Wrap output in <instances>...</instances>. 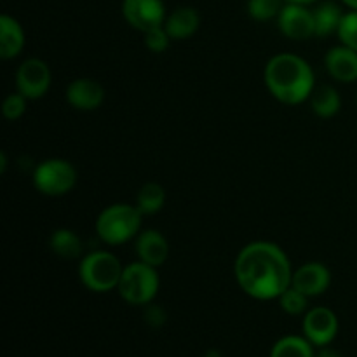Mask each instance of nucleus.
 I'll return each mask as SVG.
<instances>
[{
    "mask_svg": "<svg viewBox=\"0 0 357 357\" xmlns=\"http://www.w3.org/2000/svg\"><path fill=\"white\" fill-rule=\"evenodd\" d=\"M303 337L316 347H326L338 335V317L328 307L307 310L302 323Z\"/></svg>",
    "mask_w": 357,
    "mask_h": 357,
    "instance_id": "obj_7",
    "label": "nucleus"
},
{
    "mask_svg": "<svg viewBox=\"0 0 357 357\" xmlns=\"http://www.w3.org/2000/svg\"><path fill=\"white\" fill-rule=\"evenodd\" d=\"M204 357H223V356L218 349H209V351L204 352Z\"/></svg>",
    "mask_w": 357,
    "mask_h": 357,
    "instance_id": "obj_29",
    "label": "nucleus"
},
{
    "mask_svg": "<svg viewBox=\"0 0 357 357\" xmlns=\"http://www.w3.org/2000/svg\"><path fill=\"white\" fill-rule=\"evenodd\" d=\"M284 3L282 0H248V14L255 21H268L278 17Z\"/></svg>",
    "mask_w": 357,
    "mask_h": 357,
    "instance_id": "obj_22",
    "label": "nucleus"
},
{
    "mask_svg": "<svg viewBox=\"0 0 357 357\" xmlns=\"http://www.w3.org/2000/svg\"><path fill=\"white\" fill-rule=\"evenodd\" d=\"M166 202V190L159 183H145L138 190L136 195V208L142 211V215H155L162 209Z\"/></svg>",
    "mask_w": 357,
    "mask_h": 357,
    "instance_id": "obj_21",
    "label": "nucleus"
},
{
    "mask_svg": "<svg viewBox=\"0 0 357 357\" xmlns=\"http://www.w3.org/2000/svg\"><path fill=\"white\" fill-rule=\"evenodd\" d=\"M309 100L310 108H312V112L317 117L330 119L340 112L342 98L333 86L324 84V86L316 87V89L312 91V94H310Z\"/></svg>",
    "mask_w": 357,
    "mask_h": 357,
    "instance_id": "obj_17",
    "label": "nucleus"
},
{
    "mask_svg": "<svg viewBox=\"0 0 357 357\" xmlns=\"http://www.w3.org/2000/svg\"><path fill=\"white\" fill-rule=\"evenodd\" d=\"M122 16L135 30L145 33L164 26L166 7L162 0H122Z\"/></svg>",
    "mask_w": 357,
    "mask_h": 357,
    "instance_id": "obj_8",
    "label": "nucleus"
},
{
    "mask_svg": "<svg viewBox=\"0 0 357 357\" xmlns=\"http://www.w3.org/2000/svg\"><path fill=\"white\" fill-rule=\"evenodd\" d=\"M135 248L139 260L155 268L160 267L169 257V244H167V239L159 230L150 229L138 234Z\"/></svg>",
    "mask_w": 357,
    "mask_h": 357,
    "instance_id": "obj_14",
    "label": "nucleus"
},
{
    "mask_svg": "<svg viewBox=\"0 0 357 357\" xmlns=\"http://www.w3.org/2000/svg\"><path fill=\"white\" fill-rule=\"evenodd\" d=\"M160 281L157 268L139 260L126 265L117 291L122 300L131 305H149L157 296Z\"/></svg>",
    "mask_w": 357,
    "mask_h": 357,
    "instance_id": "obj_5",
    "label": "nucleus"
},
{
    "mask_svg": "<svg viewBox=\"0 0 357 357\" xmlns=\"http://www.w3.org/2000/svg\"><path fill=\"white\" fill-rule=\"evenodd\" d=\"M103 100V86L93 79H75L66 87V101L77 110H96L98 107H101Z\"/></svg>",
    "mask_w": 357,
    "mask_h": 357,
    "instance_id": "obj_12",
    "label": "nucleus"
},
{
    "mask_svg": "<svg viewBox=\"0 0 357 357\" xmlns=\"http://www.w3.org/2000/svg\"><path fill=\"white\" fill-rule=\"evenodd\" d=\"M143 317H145V323L149 324L150 328H162L167 321L166 310L160 305H155V303H149V305H146Z\"/></svg>",
    "mask_w": 357,
    "mask_h": 357,
    "instance_id": "obj_27",
    "label": "nucleus"
},
{
    "mask_svg": "<svg viewBox=\"0 0 357 357\" xmlns=\"http://www.w3.org/2000/svg\"><path fill=\"white\" fill-rule=\"evenodd\" d=\"M337 35L342 45H347V47L357 51V10H349L344 14Z\"/></svg>",
    "mask_w": 357,
    "mask_h": 357,
    "instance_id": "obj_24",
    "label": "nucleus"
},
{
    "mask_svg": "<svg viewBox=\"0 0 357 357\" xmlns=\"http://www.w3.org/2000/svg\"><path fill=\"white\" fill-rule=\"evenodd\" d=\"M328 73L338 82H356L357 80V51L347 45L331 47L324 56Z\"/></svg>",
    "mask_w": 357,
    "mask_h": 357,
    "instance_id": "obj_13",
    "label": "nucleus"
},
{
    "mask_svg": "<svg viewBox=\"0 0 357 357\" xmlns=\"http://www.w3.org/2000/svg\"><path fill=\"white\" fill-rule=\"evenodd\" d=\"M356 100H357V96H356Z\"/></svg>",
    "mask_w": 357,
    "mask_h": 357,
    "instance_id": "obj_33",
    "label": "nucleus"
},
{
    "mask_svg": "<svg viewBox=\"0 0 357 357\" xmlns=\"http://www.w3.org/2000/svg\"><path fill=\"white\" fill-rule=\"evenodd\" d=\"M49 246L52 253L65 260H75L82 255V239L73 230L58 229L49 237Z\"/></svg>",
    "mask_w": 357,
    "mask_h": 357,
    "instance_id": "obj_18",
    "label": "nucleus"
},
{
    "mask_svg": "<svg viewBox=\"0 0 357 357\" xmlns=\"http://www.w3.org/2000/svg\"><path fill=\"white\" fill-rule=\"evenodd\" d=\"M6 166H7V159H6V152H0V171H6Z\"/></svg>",
    "mask_w": 357,
    "mask_h": 357,
    "instance_id": "obj_30",
    "label": "nucleus"
},
{
    "mask_svg": "<svg viewBox=\"0 0 357 357\" xmlns=\"http://www.w3.org/2000/svg\"><path fill=\"white\" fill-rule=\"evenodd\" d=\"M124 267L110 251H93L79 264L80 282L94 293H108L117 289Z\"/></svg>",
    "mask_w": 357,
    "mask_h": 357,
    "instance_id": "obj_4",
    "label": "nucleus"
},
{
    "mask_svg": "<svg viewBox=\"0 0 357 357\" xmlns=\"http://www.w3.org/2000/svg\"><path fill=\"white\" fill-rule=\"evenodd\" d=\"M77 171L65 159H47L33 171V185L40 194L49 197L65 195L75 187Z\"/></svg>",
    "mask_w": 357,
    "mask_h": 357,
    "instance_id": "obj_6",
    "label": "nucleus"
},
{
    "mask_svg": "<svg viewBox=\"0 0 357 357\" xmlns=\"http://www.w3.org/2000/svg\"><path fill=\"white\" fill-rule=\"evenodd\" d=\"M279 30L291 40H307L316 35L314 13L302 3H286L278 16Z\"/></svg>",
    "mask_w": 357,
    "mask_h": 357,
    "instance_id": "obj_10",
    "label": "nucleus"
},
{
    "mask_svg": "<svg viewBox=\"0 0 357 357\" xmlns=\"http://www.w3.org/2000/svg\"><path fill=\"white\" fill-rule=\"evenodd\" d=\"M312 13L314 23H316V37H328L331 33H337L342 17H344V13H342L338 3L323 2Z\"/></svg>",
    "mask_w": 357,
    "mask_h": 357,
    "instance_id": "obj_19",
    "label": "nucleus"
},
{
    "mask_svg": "<svg viewBox=\"0 0 357 357\" xmlns=\"http://www.w3.org/2000/svg\"><path fill=\"white\" fill-rule=\"evenodd\" d=\"M169 33L166 31V28L159 26L153 28V30L145 31V45L149 51L152 52H164L169 47Z\"/></svg>",
    "mask_w": 357,
    "mask_h": 357,
    "instance_id": "obj_26",
    "label": "nucleus"
},
{
    "mask_svg": "<svg viewBox=\"0 0 357 357\" xmlns=\"http://www.w3.org/2000/svg\"><path fill=\"white\" fill-rule=\"evenodd\" d=\"M340 2H344L347 7H351L352 10H357V0H340Z\"/></svg>",
    "mask_w": 357,
    "mask_h": 357,
    "instance_id": "obj_31",
    "label": "nucleus"
},
{
    "mask_svg": "<svg viewBox=\"0 0 357 357\" xmlns=\"http://www.w3.org/2000/svg\"><path fill=\"white\" fill-rule=\"evenodd\" d=\"M24 31L20 21L9 14L0 16V58L13 59L23 51Z\"/></svg>",
    "mask_w": 357,
    "mask_h": 357,
    "instance_id": "obj_15",
    "label": "nucleus"
},
{
    "mask_svg": "<svg viewBox=\"0 0 357 357\" xmlns=\"http://www.w3.org/2000/svg\"><path fill=\"white\" fill-rule=\"evenodd\" d=\"M265 86L268 93L286 105H300L316 89V77L309 63L291 52H281L265 66Z\"/></svg>",
    "mask_w": 357,
    "mask_h": 357,
    "instance_id": "obj_2",
    "label": "nucleus"
},
{
    "mask_svg": "<svg viewBox=\"0 0 357 357\" xmlns=\"http://www.w3.org/2000/svg\"><path fill=\"white\" fill-rule=\"evenodd\" d=\"M142 211L131 204H112L98 215L96 234L108 246H119L138 236Z\"/></svg>",
    "mask_w": 357,
    "mask_h": 357,
    "instance_id": "obj_3",
    "label": "nucleus"
},
{
    "mask_svg": "<svg viewBox=\"0 0 357 357\" xmlns=\"http://www.w3.org/2000/svg\"><path fill=\"white\" fill-rule=\"evenodd\" d=\"M2 112L7 121H16L26 112V98L21 93L9 94L2 103Z\"/></svg>",
    "mask_w": 357,
    "mask_h": 357,
    "instance_id": "obj_25",
    "label": "nucleus"
},
{
    "mask_svg": "<svg viewBox=\"0 0 357 357\" xmlns=\"http://www.w3.org/2000/svg\"><path fill=\"white\" fill-rule=\"evenodd\" d=\"M237 284L257 300L279 298L291 286L293 271L281 246L255 241L239 251L234 264Z\"/></svg>",
    "mask_w": 357,
    "mask_h": 357,
    "instance_id": "obj_1",
    "label": "nucleus"
},
{
    "mask_svg": "<svg viewBox=\"0 0 357 357\" xmlns=\"http://www.w3.org/2000/svg\"><path fill=\"white\" fill-rule=\"evenodd\" d=\"M314 357H342V354L338 351H335V349L331 347H319V351L316 352V356Z\"/></svg>",
    "mask_w": 357,
    "mask_h": 357,
    "instance_id": "obj_28",
    "label": "nucleus"
},
{
    "mask_svg": "<svg viewBox=\"0 0 357 357\" xmlns=\"http://www.w3.org/2000/svg\"><path fill=\"white\" fill-rule=\"evenodd\" d=\"M288 2L302 3V6H305V3H314V2H317V0H288Z\"/></svg>",
    "mask_w": 357,
    "mask_h": 357,
    "instance_id": "obj_32",
    "label": "nucleus"
},
{
    "mask_svg": "<svg viewBox=\"0 0 357 357\" xmlns=\"http://www.w3.org/2000/svg\"><path fill=\"white\" fill-rule=\"evenodd\" d=\"M199 23V13L194 7H178L166 17L164 28L173 40H185L197 31Z\"/></svg>",
    "mask_w": 357,
    "mask_h": 357,
    "instance_id": "obj_16",
    "label": "nucleus"
},
{
    "mask_svg": "<svg viewBox=\"0 0 357 357\" xmlns=\"http://www.w3.org/2000/svg\"><path fill=\"white\" fill-rule=\"evenodd\" d=\"M331 284V274L328 271L326 265L319 264V261H309L303 264L293 272L291 286L302 291L303 295L319 296L330 288Z\"/></svg>",
    "mask_w": 357,
    "mask_h": 357,
    "instance_id": "obj_11",
    "label": "nucleus"
},
{
    "mask_svg": "<svg viewBox=\"0 0 357 357\" xmlns=\"http://www.w3.org/2000/svg\"><path fill=\"white\" fill-rule=\"evenodd\" d=\"M17 93L26 100H38L51 87V70L42 59L30 58L20 65L16 72Z\"/></svg>",
    "mask_w": 357,
    "mask_h": 357,
    "instance_id": "obj_9",
    "label": "nucleus"
},
{
    "mask_svg": "<svg viewBox=\"0 0 357 357\" xmlns=\"http://www.w3.org/2000/svg\"><path fill=\"white\" fill-rule=\"evenodd\" d=\"M279 303H281L282 310L289 316H302L307 312V307H309V296L303 295L302 291H298L296 288L289 286L281 296H279Z\"/></svg>",
    "mask_w": 357,
    "mask_h": 357,
    "instance_id": "obj_23",
    "label": "nucleus"
},
{
    "mask_svg": "<svg viewBox=\"0 0 357 357\" xmlns=\"http://www.w3.org/2000/svg\"><path fill=\"white\" fill-rule=\"evenodd\" d=\"M314 345L305 337L288 335L279 338L271 351V357H314Z\"/></svg>",
    "mask_w": 357,
    "mask_h": 357,
    "instance_id": "obj_20",
    "label": "nucleus"
}]
</instances>
